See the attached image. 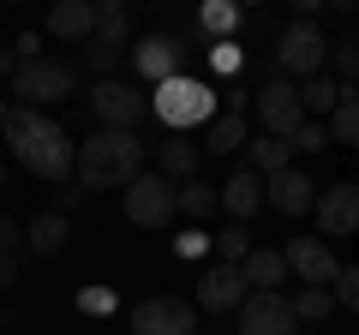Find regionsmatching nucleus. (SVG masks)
<instances>
[{
	"label": "nucleus",
	"mask_w": 359,
	"mask_h": 335,
	"mask_svg": "<svg viewBox=\"0 0 359 335\" xmlns=\"http://www.w3.org/2000/svg\"><path fill=\"white\" fill-rule=\"evenodd\" d=\"M240 275H245V287H252V294H282L287 264H282V252H276V245H252V252L240 258Z\"/></svg>",
	"instance_id": "15"
},
{
	"label": "nucleus",
	"mask_w": 359,
	"mask_h": 335,
	"mask_svg": "<svg viewBox=\"0 0 359 335\" xmlns=\"http://www.w3.org/2000/svg\"><path fill=\"white\" fill-rule=\"evenodd\" d=\"M240 335H299V317L287 294H245L240 299Z\"/></svg>",
	"instance_id": "10"
},
{
	"label": "nucleus",
	"mask_w": 359,
	"mask_h": 335,
	"mask_svg": "<svg viewBox=\"0 0 359 335\" xmlns=\"http://www.w3.org/2000/svg\"><path fill=\"white\" fill-rule=\"evenodd\" d=\"M78 306H84V311H114V294H108V287H84Z\"/></svg>",
	"instance_id": "38"
},
{
	"label": "nucleus",
	"mask_w": 359,
	"mask_h": 335,
	"mask_svg": "<svg viewBox=\"0 0 359 335\" xmlns=\"http://www.w3.org/2000/svg\"><path fill=\"white\" fill-rule=\"evenodd\" d=\"M90 36L120 42V48H126V6H120V0H102V6H96V30H90Z\"/></svg>",
	"instance_id": "29"
},
{
	"label": "nucleus",
	"mask_w": 359,
	"mask_h": 335,
	"mask_svg": "<svg viewBox=\"0 0 359 335\" xmlns=\"http://www.w3.org/2000/svg\"><path fill=\"white\" fill-rule=\"evenodd\" d=\"M330 60H335V72H341V84L359 72V42L353 36H341V42H330Z\"/></svg>",
	"instance_id": "33"
},
{
	"label": "nucleus",
	"mask_w": 359,
	"mask_h": 335,
	"mask_svg": "<svg viewBox=\"0 0 359 335\" xmlns=\"http://www.w3.org/2000/svg\"><path fill=\"white\" fill-rule=\"evenodd\" d=\"M330 299H335V306H359V270H353V264H335Z\"/></svg>",
	"instance_id": "31"
},
{
	"label": "nucleus",
	"mask_w": 359,
	"mask_h": 335,
	"mask_svg": "<svg viewBox=\"0 0 359 335\" xmlns=\"http://www.w3.org/2000/svg\"><path fill=\"white\" fill-rule=\"evenodd\" d=\"M36 48H42V36H36V30H25V36L13 42V60H18V66H25V60H36Z\"/></svg>",
	"instance_id": "39"
},
{
	"label": "nucleus",
	"mask_w": 359,
	"mask_h": 335,
	"mask_svg": "<svg viewBox=\"0 0 359 335\" xmlns=\"http://www.w3.org/2000/svg\"><path fill=\"white\" fill-rule=\"evenodd\" d=\"M210 66L233 84V72H240V48H233V42H210Z\"/></svg>",
	"instance_id": "34"
},
{
	"label": "nucleus",
	"mask_w": 359,
	"mask_h": 335,
	"mask_svg": "<svg viewBox=\"0 0 359 335\" xmlns=\"http://www.w3.org/2000/svg\"><path fill=\"white\" fill-rule=\"evenodd\" d=\"M18 72V60H13V48H0V78H13Z\"/></svg>",
	"instance_id": "42"
},
{
	"label": "nucleus",
	"mask_w": 359,
	"mask_h": 335,
	"mask_svg": "<svg viewBox=\"0 0 359 335\" xmlns=\"http://www.w3.org/2000/svg\"><path fill=\"white\" fill-rule=\"evenodd\" d=\"M138 162H144V144L138 132H90L84 150H72V174L78 186H90V192H114V186H132L138 180Z\"/></svg>",
	"instance_id": "2"
},
{
	"label": "nucleus",
	"mask_w": 359,
	"mask_h": 335,
	"mask_svg": "<svg viewBox=\"0 0 359 335\" xmlns=\"http://www.w3.org/2000/svg\"><path fill=\"white\" fill-rule=\"evenodd\" d=\"M240 25H245V13L233 6V0H204V6H198V30H210L216 42H233Z\"/></svg>",
	"instance_id": "21"
},
{
	"label": "nucleus",
	"mask_w": 359,
	"mask_h": 335,
	"mask_svg": "<svg viewBox=\"0 0 359 335\" xmlns=\"http://www.w3.org/2000/svg\"><path fill=\"white\" fill-rule=\"evenodd\" d=\"M287 150H306V156H323L330 150V132H323V120H306V126L287 138Z\"/></svg>",
	"instance_id": "32"
},
{
	"label": "nucleus",
	"mask_w": 359,
	"mask_h": 335,
	"mask_svg": "<svg viewBox=\"0 0 359 335\" xmlns=\"http://www.w3.org/2000/svg\"><path fill=\"white\" fill-rule=\"evenodd\" d=\"M78 48H84V66H90L96 78H114V72H120V60H126V48H120V42H102V36L78 42Z\"/></svg>",
	"instance_id": "27"
},
{
	"label": "nucleus",
	"mask_w": 359,
	"mask_h": 335,
	"mask_svg": "<svg viewBox=\"0 0 359 335\" xmlns=\"http://www.w3.org/2000/svg\"><path fill=\"white\" fill-rule=\"evenodd\" d=\"M282 264H287V275H299L306 287H330V275H335L330 240H287Z\"/></svg>",
	"instance_id": "13"
},
{
	"label": "nucleus",
	"mask_w": 359,
	"mask_h": 335,
	"mask_svg": "<svg viewBox=\"0 0 359 335\" xmlns=\"http://www.w3.org/2000/svg\"><path fill=\"white\" fill-rule=\"evenodd\" d=\"M264 204H276V216H306V210L318 204V186H311V174H299V168H282V174L264 180Z\"/></svg>",
	"instance_id": "12"
},
{
	"label": "nucleus",
	"mask_w": 359,
	"mask_h": 335,
	"mask_svg": "<svg viewBox=\"0 0 359 335\" xmlns=\"http://www.w3.org/2000/svg\"><path fill=\"white\" fill-rule=\"evenodd\" d=\"M257 204H264V180H257L252 168H240V174H228V186H216V210H228L240 228H245V216Z\"/></svg>",
	"instance_id": "16"
},
{
	"label": "nucleus",
	"mask_w": 359,
	"mask_h": 335,
	"mask_svg": "<svg viewBox=\"0 0 359 335\" xmlns=\"http://www.w3.org/2000/svg\"><path fill=\"white\" fill-rule=\"evenodd\" d=\"M132 335H198V311L174 294H150L132 306Z\"/></svg>",
	"instance_id": "7"
},
{
	"label": "nucleus",
	"mask_w": 359,
	"mask_h": 335,
	"mask_svg": "<svg viewBox=\"0 0 359 335\" xmlns=\"http://www.w3.org/2000/svg\"><path fill=\"white\" fill-rule=\"evenodd\" d=\"M330 144H359V102H353V84H341V102L330 108Z\"/></svg>",
	"instance_id": "24"
},
{
	"label": "nucleus",
	"mask_w": 359,
	"mask_h": 335,
	"mask_svg": "<svg viewBox=\"0 0 359 335\" xmlns=\"http://www.w3.org/2000/svg\"><path fill=\"white\" fill-rule=\"evenodd\" d=\"M150 114L162 120L168 132H186V126H210L216 120V90L210 84H198V78H168V84H156V102Z\"/></svg>",
	"instance_id": "3"
},
{
	"label": "nucleus",
	"mask_w": 359,
	"mask_h": 335,
	"mask_svg": "<svg viewBox=\"0 0 359 335\" xmlns=\"http://www.w3.org/2000/svg\"><path fill=\"white\" fill-rule=\"evenodd\" d=\"M311 210H318V221H323L330 240H347V233L359 228V186H330ZM323 233H318V240H323Z\"/></svg>",
	"instance_id": "14"
},
{
	"label": "nucleus",
	"mask_w": 359,
	"mask_h": 335,
	"mask_svg": "<svg viewBox=\"0 0 359 335\" xmlns=\"http://www.w3.org/2000/svg\"><path fill=\"white\" fill-rule=\"evenodd\" d=\"M18 252H25V228L0 210V258H18Z\"/></svg>",
	"instance_id": "35"
},
{
	"label": "nucleus",
	"mask_w": 359,
	"mask_h": 335,
	"mask_svg": "<svg viewBox=\"0 0 359 335\" xmlns=\"http://www.w3.org/2000/svg\"><path fill=\"white\" fill-rule=\"evenodd\" d=\"M6 114H13V102H6V96H0V126H6Z\"/></svg>",
	"instance_id": "43"
},
{
	"label": "nucleus",
	"mask_w": 359,
	"mask_h": 335,
	"mask_svg": "<svg viewBox=\"0 0 359 335\" xmlns=\"http://www.w3.org/2000/svg\"><path fill=\"white\" fill-rule=\"evenodd\" d=\"M0 180H6V168H0Z\"/></svg>",
	"instance_id": "44"
},
{
	"label": "nucleus",
	"mask_w": 359,
	"mask_h": 335,
	"mask_svg": "<svg viewBox=\"0 0 359 335\" xmlns=\"http://www.w3.org/2000/svg\"><path fill=\"white\" fill-rule=\"evenodd\" d=\"M252 108H257V126H264V138H294L299 126H306V108H299V90L287 84V78H269L264 90H252Z\"/></svg>",
	"instance_id": "5"
},
{
	"label": "nucleus",
	"mask_w": 359,
	"mask_h": 335,
	"mask_svg": "<svg viewBox=\"0 0 359 335\" xmlns=\"http://www.w3.org/2000/svg\"><path fill=\"white\" fill-rule=\"evenodd\" d=\"M210 252H216V264H240L245 252H252V233H245L240 221H233V228L222 233V240H210Z\"/></svg>",
	"instance_id": "30"
},
{
	"label": "nucleus",
	"mask_w": 359,
	"mask_h": 335,
	"mask_svg": "<svg viewBox=\"0 0 359 335\" xmlns=\"http://www.w3.org/2000/svg\"><path fill=\"white\" fill-rule=\"evenodd\" d=\"M90 108H96V120H102L108 132H138V126H144V114H150V108L132 96V84H120V78H96Z\"/></svg>",
	"instance_id": "8"
},
{
	"label": "nucleus",
	"mask_w": 359,
	"mask_h": 335,
	"mask_svg": "<svg viewBox=\"0 0 359 335\" xmlns=\"http://www.w3.org/2000/svg\"><path fill=\"white\" fill-rule=\"evenodd\" d=\"M0 132H6L13 156L30 168V174H42V180H54V186L72 180V138H66L54 120H42L36 108H13Z\"/></svg>",
	"instance_id": "1"
},
{
	"label": "nucleus",
	"mask_w": 359,
	"mask_h": 335,
	"mask_svg": "<svg viewBox=\"0 0 359 335\" xmlns=\"http://www.w3.org/2000/svg\"><path fill=\"white\" fill-rule=\"evenodd\" d=\"M18 282V258H0V287H13Z\"/></svg>",
	"instance_id": "41"
},
{
	"label": "nucleus",
	"mask_w": 359,
	"mask_h": 335,
	"mask_svg": "<svg viewBox=\"0 0 359 335\" xmlns=\"http://www.w3.org/2000/svg\"><path fill=\"white\" fill-rule=\"evenodd\" d=\"M294 90H299V108H306V120H323L335 102H341V84H335V78H323V72H311L306 84H294Z\"/></svg>",
	"instance_id": "22"
},
{
	"label": "nucleus",
	"mask_w": 359,
	"mask_h": 335,
	"mask_svg": "<svg viewBox=\"0 0 359 335\" xmlns=\"http://www.w3.org/2000/svg\"><path fill=\"white\" fill-rule=\"evenodd\" d=\"M25 245L36 252V258H54V252L66 245V216H60V210H42V216L25 228Z\"/></svg>",
	"instance_id": "19"
},
{
	"label": "nucleus",
	"mask_w": 359,
	"mask_h": 335,
	"mask_svg": "<svg viewBox=\"0 0 359 335\" xmlns=\"http://www.w3.org/2000/svg\"><path fill=\"white\" fill-rule=\"evenodd\" d=\"M174 252H180V258H198V252H210V233L186 228V233H180V240H174Z\"/></svg>",
	"instance_id": "36"
},
{
	"label": "nucleus",
	"mask_w": 359,
	"mask_h": 335,
	"mask_svg": "<svg viewBox=\"0 0 359 335\" xmlns=\"http://www.w3.org/2000/svg\"><path fill=\"white\" fill-rule=\"evenodd\" d=\"M162 180H198V144H186V132H174V138L162 144Z\"/></svg>",
	"instance_id": "20"
},
{
	"label": "nucleus",
	"mask_w": 359,
	"mask_h": 335,
	"mask_svg": "<svg viewBox=\"0 0 359 335\" xmlns=\"http://www.w3.org/2000/svg\"><path fill=\"white\" fill-rule=\"evenodd\" d=\"M323 54H330V42H323V30L311 25V18H294V25L276 36V66L294 78H311L323 72Z\"/></svg>",
	"instance_id": "6"
},
{
	"label": "nucleus",
	"mask_w": 359,
	"mask_h": 335,
	"mask_svg": "<svg viewBox=\"0 0 359 335\" xmlns=\"http://www.w3.org/2000/svg\"><path fill=\"white\" fill-rule=\"evenodd\" d=\"M252 294L240 275V264H210L204 275H198V306L204 311H240V299Z\"/></svg>",
	"instance_id": "11"
},
{
	"label": "nucleus",
	"mask_w": 359,
	"mask_h": 335,
	"mask_svg": "<svg viewBox=\"0 0 359 335\" xmlns=\"http://www.w3.org/2000/svg\"><path fill=\"white\" fill-rule=\"evenodd\" d=\"M245 156H252V174H257V180H269V174H282V168H287V156H294V150H287L282 138H257V144H245Z\"/></svg>",
	"instance_id": "26"
},
{
	"label": "nucleus",
	"mask_w": 359,
	"mask_h": 335,
	"mask_svg": "<svg viewBox=\"0 0 359 335\" xmlns=\"http://www.w3.org/2000/svg\"><path fill=\"white\" fill-rule=\"evenodd\" d=\"M228 156V150H245V120L240 114H216L210 120V132H204V144H198V156Z\"/></svg>",
	"instance_id": "23"
},
{
	"label": "nucleus",
	"mask_w": 359,
	"mask_h": 335,
	"mask_svg": "<svg viewBox=\"0 0 359 335\" xmlns=\"http://www.w3.org/2000/svg\"><path fill=\"white\" fill-rule=\"evenodd\" d=\"M245 108H252V90H245V84H228V114L245 120Z\"/></svg>",
	"instance_id": "40"
},
{
	"label": "nucleus",
	"mask_w": 359,
	"mask_h": 335,
	"mask_svg": "<svg viewBox=\"0 0 359 335\" xmlns=\"http://www.w3.org/2000/svg\"><path fill=\"white\" fill-rule=\"evenodd\" d=\"M13 96L18 108H36V102H66V96H78V66L72 60H25L13 72Z\"/></svg>",
	"instance_id": "4"
},
{
	"label": "nucleus",
	"mask_w": 359,
	"mask_h": 335,
	"mask_svg": "<svg viewBox=\"0 0 359 335\" xmlns=\"http://www.w3.org/2000/svg\"><path fill=\"white\" fill-rule=\"evenodd\" d=\"M78 204H84V186H78V180H66L60 192H54V210H60V216H72Z\"/></svg>",
	"instance_id": "37"
},
{
	"label": "nucleus",
	"mask_w": 359,
	"mask_h": 335,
	"mask_svg": "<svg viewBox=\"0 0 359 335\" xmlns=\"http://www.w3.org/2000/svg\"><path fill=\"white\" fill-rule=\"evenodd\" d=\"M132 66H138L150 84H168V78L180 72V42L174 36H144L138 54H132Z\"/></svg>",
	"instance_id": "17"
},
{
	"label": "nucleus",
	"mask_w": 359,
	"mask_h": 335,
	"mask_svg": "<svg viewBox=\"0 0 359 335\" xmlns=\"http://www.w3.org/2000/svg\"><path fill=\"white\" fill-rule=\"evenodd\" d=\"M287 306H294L299 323H323L335 311V299H330V287H299V294H287Z\"/></svg>",
	"instance_id": "28"
},
{
	"label": "nucleus",
	"mask_w": 359,
	"mask_h": 335,
	"mask_svg": "<svg viewBox=\"0 0 359 335\" xmlns=\"http://www.w3.org/2000/svg\"><path fill=\"white\" fill-rule=\"evenodd\" d=\"M174 210H186L192 221L216 216V186H204V180H180V186H174Z\"/></svg>",
	"instance_id": "25"
},
{
	"label": "nucleus",
	"mask_w": 359,
	"mask_h": 335,
	"mask_svg": "<svg viewBox=\"0 0 359 335\" xmlns=\"http://www.w3.org/2000/svg\"><path fill=\"white\" fill-rule=\"evenodd\" d=\"M90 30H96V0H60L48 13V36L60 42H90Z\"/></svg>",
	"instance_id": "18"
},
{
	"label": "nucleus",
	"mask_w": 359,
	"mask_h": 335,
	"mask_svg": "<svg viewBox=\"0 0 359 335\" xmlns=\"http://www.w3.org/2000/svg\"><path fill=\"white\" fill-rule=\"evenodd\" d=\"M126 221H138V228H168V221H174V186H168L162 174H138V180L126 186Z\"/></svg>",
	"instance_id": "9"
}]
</instances>
